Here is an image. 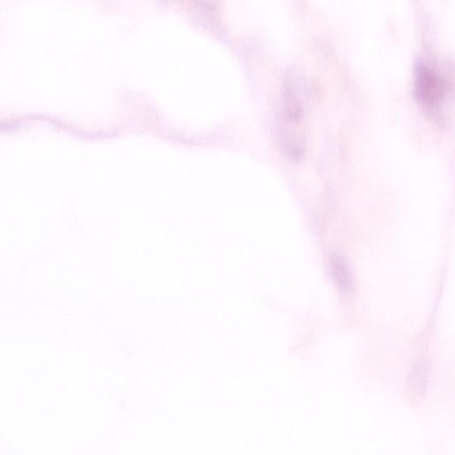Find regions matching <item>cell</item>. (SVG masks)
Masks as SVG:
<instances>
[{
    "mask_svg": "<svg viewBox=\"0 0 455 455\" xmlns=\"http://www.w3.org/2000/svg\"><path fill=\"white\" fill-rule=\"evenodd\" d=\"M331 270L340 293L350 294L354 289V281L352 271L346 259L339 254H333L331 259Z\"/></svg>",
    "mask_w": 455,
    "mask_h": 455,
    "instance_id": "7a4b0ae2",
    "label": "cell"
},
{
    "mask_svg": "<svg viewBox=\"0 0 455 455\" xmlns=\"http://www.w3.org/2000/svg\"><path fill=\"white\" fill-rule=\"evenodd\" d=\"M446 83L433 63L419 59L414 67L413 92L416 100L430 114L439 115L446 96Z\"/></svg>",
    "mask_w": 455,
    "mask_h": 455,
    "instance_id": "6da1fadb",
    "label": "cell"
}]
</instances>
